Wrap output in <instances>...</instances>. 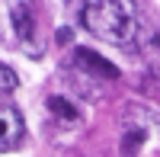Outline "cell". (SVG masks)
<instances>
[{"mask_svg": "<svg viewBox=\"0 0 160 157\" xmlns=\"http://www.w3.org/2000/svg\"><path fill=\"white\" fill-rule=\"evenodd\" d=\"M10 19H13V29H16V35L22 38L26 45H32V13L26 3H16L10 10Z\"/></svg>", "mask_w": 160, "mask_h": 157, "instance_id": "obj_4", "label": "cell"}, {"mask_svg": "<svg viewBox=\"0 0 160 157\" xmlns=\"http://www.w3.org/2000/svg\"><path fill=\"white\" fill-rule=\"evenodd\" d=\"M74 61H77V68L87 71V74L106 77V80H115V77H118V68H115L112 61H106L99 51H93V48H77L74 51Z\"/></svg>", "mask_w": 160, "mask_h": 157, "instance_id": "obj_3", "label": "cell"}, {"mask_svg": "<svg viewBox=\"0 0 160 157\" xmlns=\"http://www.w3.org/2000/svg\"><path fill=\"white\" fill-rule=\"evenodd\" d=\"M48 109L58 115L61 122H77V109L68 96H48Z\"/></svg>", "mask_w": 160, "mask_h": 157, "instance_id": "obj_6", "label": "cell"}, {"mask_svg": "<svg viewBox=\"0 0 160 157\" xmlns=\"http://www.w3.org/2000/svg\"><path fill=\"white\" fill-rule=\"evenodd\" d=\"M83 26L112 45H125L138 32L135 0H96L83 7Z\"/></svg>", "mask_w": 160, "mask_h": 157, "instance_id": "obj_1", "label": "cell"}, {"mask_svg": "<svg viewBox=\"0 0 160 157\" xmlns=\"http://www.w3.org/2000/svg\"><path fill=\"white\" fill-rule=\"evenodd\" d=\"M26 135V125H22V115L13 109V106H0V151H10L16 148Z\"/></svg>", "mask_w": 160, "mask_h": 157, "instance_id": "obj_2", "label": "cell"}, {"mask_svg": "<svg viewBox=\"0 0 160 157\" xmlns=\"http://www.w3.org/2000/svg\"><path fill=\"white\" fill-rule=\"evenodd\" d=\"M55 38H58V42H71V38H74V29H58Z\"/></svg>", "mask_w": 160, "mask_h": 157, "instance_id": "obj_8", "label": "cell"}, {"mask_svg": "<svg viewBox=\"0 0 160 157\" xmlns=\"http://www.w3.org/2000/svg\"><path fill=\"white\" fill-rule=\"evenodd\" d=\"M148 141V132L144 128H131V125H125V135H122V154L125 157H135L138 154V148Z\"/></svg>", "mask_w": 160, "mask_h": 157, "instance_id": "obj_5", "label": "cell"}, {"mask_svg": "<svg viewBox=\"0 0 160 157\" xmlns=\"http://www.w3.org/2000/svg\"><path fill=\"white\" fill-rule=\"evenodd\" d=\"M13 90H16V74H13L7 64H0V99L7 93H13Z\"/></svg>", "mask_w": 160, "mask_h": 157, "instance_id": "obj_7", "label": "cell"}]
</instances>
